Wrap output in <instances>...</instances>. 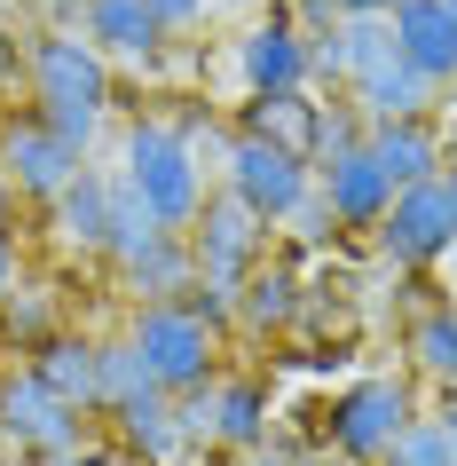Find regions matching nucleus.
Segmentation results:
<instances>
[{
	"instance_id": "nucleus-1",
	"label": "nucleus",
	"mask_w": 457,
	"mask_h": 466,
	"mask_svg": "<svg viewBox=\"0 0 457 466\" xmlns=\"http://www.w3.org/2000/svg\"><path fill=\"white\" fill-rule=\"evenodd\" d=\"M119 182L150 206L158 229H182V238H190V221L205 214V167H197L190 127H166V119L126 127V167H119Z\"/></svg>"
},
{
	"instance_id": "nucleus-2",
	"label": "nucleus",
	"mask_w": 457,
	"mask_h": 466,
	"mask_svg": "<svg viewBox=\"0 0 457 466\" xmlns=\"http://www.w3.org/2000/svg\"><path fill=\"white\" fill-rule=\"evenodd\" d=\"M126 340L143 348L150 380L166 395L214 388V324L197 317L190 300H150V309H134V332H126Z\"/></svg>"
},
{
	"instance_id": "nucleus-3",
	"label": "nucleus",
	"mask_w": 457,
	"mask_h": 466,
	"mask_svg": "<svg viewBox=\"0 0 457 466\" xmlns=\"http://www.w3.org/2000/svg\"><path fill=\"white\" fill-rule=\"evenodd\" d=\"M347 87H355V111L371 127L379 119H426V96H433L426 79L394 56V25L386 16L347 25Z\"/></svg>"
},
{
	"instance_id": "nucleus-4",
	"label": "nucleus",
	"mask_w": 457,
	"mask_h": 466,
	"mask_svg": "<svg viewBox=\"0 0 457 466\" xmlns=\"http://www.w3.org/2000/svg\"><path fill=\"white\" fill-rule=\"evenodd\" d=\"M25 79L48 119H103V103H111V64L79 32H40L25 48Z\"/></svg>"
},
{
	"instance_id": "nucleus-5",
	"label": "nucleus",
	"mask_w": 457,
	"mask_h": 466,
	"mask_svg": "<svg viewBox=\"0 0 457 466\" xmlns=\"http://www.w3.org/2000/svg\"><path fill=\"white\" fill-rule=\"evenodd\" d=\"M410 427H418V395H410V380H355V388L332 403V451L347 466H379Z\"/></svg>"
},
{
	"instance_id": "nucleus-6",
	"label": "nucleus",
	"mask_w": 457,
	"mask_h": 466,
	"mask_svg": "<svg viewBox=\"0 0 457 466\" xmlns=\"http://www.w3.org/2000/svg\"><path fill=\"white\" fill-rule=\"evenodd\" d=\"M190 253H197V285H205V293H244V277L268 261V221L221 190V198H205V214L190 221Z\"/></svg>"
},
{
	"instance_id": "nucleus-7",
	"label": "nucleus",
	"mask_w": 457,
	"mask_h": 466,
	"mask_svg": "<svg viewBox=\"0 0 457 466\" xmlns=\"http://www.w3.org/2000/svg\"><path fill=\"white\" fill-rule=\"evenodd\" d=\"M229 198L253 206V214L276 229V221H292V214L315 198V174H308V158H292V150H276V143L237 135V143H229Z\"/></svg>"
},
{
	"instance_id": "nucleus-8",
	"label": "nucleus",
	"mask_w": 457,
	"mask_h": 466,
	"mask_svg": "<svg viewBox=\"0 0 457 466\" xmlns=\"http://www.w3.org/2000/svg\"><path fill=\"white\" fill-rule=\"evenodd\" d=\"M457 246V198L450 182L433 174V182H410V190H394V206H386L379 221V253L386 261H442V253Z\"/></svg>"
},
{
	"instance_id": "nucleus-9",
	"label": "nucleus",
	"mask_w": 457,
	"mask_h": 466,
	"mask_svg": "<svg viewBox=\"0 0 457 466\" xmlns=\"http://www.w3.org/2000/svg\"><path fill=\"white\" fill-rule=\"evenodd\" d=\"M79 158L48 119H0V174L16 182V198H64L79 182Z\"/></svg>"
},
{
	"instance_id": "nucleus-10",
	"label": "nucleus",
	"mask_w": 457,
	"mask_h": 466,
	"mask_svg": "<svg viewBox=\"0 0 457 466\" xmlns=\"http://www.w3.org/2000/svg\"><path fill=\"white\" fill-rule=\"evenodd\" d=\"M0 435L40 459H64V451H79V411L25 371V380H0Z\"/></svg>"
},
{
	"instance_id": "nucleus-11",
	"label": "nucleus",
	"mask_w": 457,
	"mask_h": 466,
	"mask_svg": "<svg viewBox=\"0 0 457 466\" xmlns=\"http://www.w3.org/2000/svg\"><path fill=\"white\" fill-rule=\"evenodd\" d=\"M315 198H323L332 221H347V229H379L386 206H394V182H386V167L371 158V143H363V150H339V158L315 167Z\"/></svg>"
},
{
	"instance_id": "nucleus-12",
	"label": "nucleus",
	"mask_w": 457,
	"mask_h": 466,
	"mask_svg": "<svg viewBox=\"0 0 457 466\" xmlns=\"http://www.w3.org/2000/svg\"><path fill=\"white\" fill-rule=\"evenodd\" d=\"M386 25H394V56H402L426 87H450L457 79V8L450 0H402Z\"/></svg>"
},
{
	"instance_id": "nucleus-13",
	"label": "nucleus",
	"mask_w": 457,
	"mask_h": 466,
	"mask_svg": "<svg viewBox=\"0 0 457 466\" xmlns=\"http://www.w3.org/2000/svg\"><path fill=\"white\" fill-rule=\"evenodd\" d=\"M237 72H244L253 96H292V87H308V40H300V25H292L284 8L261 16V25L237 40Z\"/></svg>"
},
{
	"instance_id": "nucleus-14",
	"label": "nucleus",
	"mask_w": 457,
	"mask_h": 466,
	"mask_svg": "<svg viewBox=\"0 0 457 466\" xmlns=\"http://www.w3.org/2000/svg\"><path fill=\"white\" fill-rule=\"evenodd\" d=\"M79 25L103 64H158V48H166V25L150 16V0H87Z\"/></svg>"
},
{
	"instance_id": "nucleus-15",
	"label": "nucleus",
	"mask_w": 457,
	"mask_h": 466,
	"mask_svg": "<svg viewBox=\"0 0 457 466\" xmlns=\"http://www.w3.org/2000/svg\"><path fill=\"white\" fill-rule=\"evenodd\" d=\"M363 143H371V158L386 167V182H394V190H410V182H433V174L450 167V150H442V135H433L426 119H379Z\"/></svg>"
},
{
	"instance_id": "nucleus-16",
	"label": "nucleus",
	"mask_w": 457,
	"mask_h": 466,
	"mask_svg": "<svg viewBox=\"0 0 457 466\" xmlns=\"http://www.w3.org/2000/svg\"><path fill=\"white\" fill-rule=\"evenodd\" d=\"M32 380H40L48 395H64L72 411H87V403H103V348L72 340V332H48L40 356H32Z\"/></svg>"
},
{
	"instance_id": "nucleus-17",
	"label": "nucleus",
	"mask_w": 457,
	"mask_h": 466,
	"mask_svg": "<svg viewBox=\"0 0 457 466\" xmlns=\"http://www.w3.org/2000/svg\"><path fill=\"white\" fill-rule=\"evenodd\" d=\"M315 127H323V103H308V87H292V96H253L237 135L276 143V150H292V158H308V167H315Z\"/></svg>"
},
{
	"instance_id": "nucleus-18",
	"label": "nucleus",
	"mask_w": 457,
	"mask_h": 466,
	"mask_svg": "<svg viewBox=\"0 0 457 466\" xmlns=\"http://www.w3.org/2000/svg\"><path fill=\"white\" fill-rule=\"evenodd\" d=\"M126 285L143 293V309H150V300H190V293H197V253H190V238H182V229H158V238L126 261Z\"/></svg>"
},
{
	"instance_id": "nucleus-19",
	"label": "nucleus",
	"mask_w": 457,
	"mask_h": 466,
	"mask_svg": "<svg viewBox=\"0 0 457 466\" xmlns=\"http://www.w3.org/2000/svg\"><path fill=\"white\" fill-rule=\"evenodd\" d=\"M300 309H308V285H300L292 261H261V269L244 277V293H237V317L253 332H284V324H300Z\"/></svg>"
},
{
	"instance_id": "nucleus-20",
	"label": "nucleus",
	"mask_w": 457,
	"mask_h": 466,
	"mask_svg": "<svg viewBox=\"0 0 457 466\" xmlns=\"http://www.w3.org/2000/svg\"><path fill=\"white\" fill-rule=\"evenodd\" d=\"M111 206H119V182L95 167H79V182L55 198V229L72 246H111Z\"/></svg>"
},
{
	"instance_id": "nucleus-21",
	"label": "nucleus",
	"mask_w": 457,
	"mask_h": 466,
	"mask_svg": "<svg viewBox=\"0 0 457 466\" xmlns=\"http://www.w3.org/2000/svg\"><path fill=\"white\" fill-rule=\"evenodd\" d=\"M214 442L261 451L268 442V388L261 380H214Z\"/></svg>"
},
{
	"instance_id": "nucleus-22",
	"label": "nucleus",
	"mask_w": 457,
	"mask_h": 466,
	"mask_svg": "<svg viewBox=\"0 0 457 466\" xmlns=\"http://www.w3.org/2000/svg\"><path fill=\"white\" fill-rule=\"evenodd\" d=\"M119 442L134 451V459H174V451H182L174 395H166V388H150V395H134V403H119Z\"/></svg>"
},
{
	"instance_id": "nucleus-23",
	"label": "nucleus",
	"mask_w": 457,
	"mask_h": 466,
	"mask_svg": "<svg viewBox=\"0 0 457 466\" xmlns=\"http://www.w3.org/2000/svg\"><path fill=\"white\" fill-rule=\"evenodd\" d=\"M410 364L442 388H457V309H426L410 324Z\"/></svg>"
},
{
	"instance_id": "nucleus-24",
	"label": "nucleus",
	"mask_w": 457,
	"mask_h": 466,
	"mask_svg": "<svg viewBox=\"0 0 457 466\" xmlns=\"http://www.w3.org/2000/svg\"><path fill=\"white\" fill-rule=\"evenodd\" d=\"M158 380H150V364H143V348L134 340H103V403L119 411V403H134V395H150Z\"/></svg>"
},
{
	"instance_id": "nucleus-25",
	"label": "nucleus",
	"mask_w": 457,
	"mask_h": 466,
	"mask_svg": "<svg viewBox=\"0 0 457 466\" xmlns=\"http://www.w3.org/2000/svg\"><path fill=\"white\" fill-rule=\"evenodd\" d=\"M150 238H158L150 206H143V198H134V190L119 182V206H111V246H103V253H119V269H126V261H134V253H143Z\"/></svg>"
},
{
	"instance_id": "nucleus-26",
	"label": "nucleus",
	"mask_w": 457,
	"mask_h": 466,
	"mask_svg": "<svg viewBox=\"0 0 457 466\" xmlns=\"http://www.w3.org/2000/svg\"><path fill=\"white\" fill-rule=\"evenodd\" d=\"M379 466H457V442H450V427H442V419H418V427H410V435L394 442Z\"/></svg>"
},
{
	"instance_id": "nucleus-27",
	"label": "nucleus",
	"mask_w": 457,
	"mask_h": 466,
	"mask_svg": "<svg viewBox=\"0 0 457 466\" xmlns=\"http://www.w3.org/2000/svg\"><path fill=\"white\" fill-rule=\"evenodd\" d=\"M205 8H214V0H150V16H158L166 32H190V25H205Z\"/></svg>"
},
{
	"instance_id": "nucleus-28",
	"label": "nucleus",
	"mask_w": 457,
	"mask_h": 466,
	"mask_svg": "<svg viewBox=\"0 0 457 466\" xmlns=\"http://www.w3.org/2000/svg\"><path fill=\"white\" fill-rule=\"evenodd\" d=\"M339 16H347V25H363V16H394V8H402V0H332Z\"/></svg>"
},
{
	"instance_id": "nucleus-29",
	"label": "nucleus",
	"mask_w": 457,
	"mask_h": 466,
	"mask_svg": "<svg viewBox=\"0 0 457 466\" xmlns=\"http://www.w3.org/2000/svg\"><path fill=\"white\" fill-rule=\"evenodd\" d=\"M16 72H25V48H16V32H0V87H16Z\"/></svg>"
},
{
	"instance_id": "nucleus-30",
	"label": "nucleus",
	"mask_w": 457,
	"mask_h": 466,
	"mask_svg": "<svg viewBox=\"0 0 457 466\" xmlns=\"http://www.w3.org/2000/svg\"><path fill=\"white\" fill-rule=\"evenodd\" d=\"M8 221H16V182L0 174V238H8Z\"/></svg>"
},
{
	"instance_id": "nucleus-31",
	"label": "nucleus",
	"mask_w": 457,
	"mask_h": 466,
	"mask_svg": "<svg viewBox=\"0 0 457 466\" xmlns=\"http://www.w3.org/2000/svg\"><path fill=\"white\" fill-rule=\"evenodd\" d=\"M48 466H119V459H103V451H64V459H48Z\"/></svg>"
},
{
	"instance_id": "nucleus-32",
	"label": "nucleus",
	"mask_w": 457,
	"mask_h": 466,
	"mask_svg": "<svg viewBox=\"0 0 457 466\" xmlns=\"http://www.w3.org/2000/svg\"><path fill=\"white\" fill-rule=\"evenodd\" d=\"M8 285H16V246L0 238V300H8Z\"/></svg>"
},
{
	"instance_id": "nucleus-33",
	"label": "nucleus",
	"mask_w": 457,
	"mask_h": 466,
	"mask_svg": "<svg viewBox=\"0 0 457 466\" xmlns=\"http://www.w3.org/2000/svg\"><path fill=\"white\" fill-rule=\"evenodd\" d=\"M261 466H300V459H292V442H261Z\"/></svg>"
},
{
	"instance_id": "nucleus-34",
	"label": "nucleus",
	"mask_w": 457,
	"mask_h": 466,
	"mask_svg": "<svg viewBox=\"0 0 457 466\" xmlns=\"http://www.w3.org/2000/svg\"><path fill=\"white\" fill-rule=\"evenodd\" d=\"M442 427H450V442H457V388H450V403H442Z\"/></svg>"
},
{
	"instance_id": "nucleus-35",
	"label": "nucleus",
	"mask_w": 457,
	"mask_h": 466,
	"mask_svg": "<svg viewBox=\"0 0 457 466\" xmlns=\"http://www.w3.org/2000/svg\"><path fill=\"white\" fill-rule=\"evenodd\" d=\"M40 8H55V16H64V8H87V0H40Z\"/></svg>"
},
{
	"instance_id": "nucleus-36",
	"label": "nucleus",
	"mask_w": 457,
	"mask_h": 466,
	"mask_svg": "<svg viewBox=\"0 0 457 466\" xmlns=\"http://www.w3.org/2000/svg\"><path fill=\"white\" fill-rule=\"evenodd\" d=\"M442 182H450V198H457V158H450V167H442Z\"/></svg>"
},
{
	"instance_id": "nucleus-37",
	"label": "nucleus",
	"mask_w": 457,
	"mask_h": 466,
	"mask_svg": "<svg viewBox=\"0 0 457 466\" xmlns=\"http://www.w3.org/2000/svg\"><path fill=\"white\" fill-rule=\"evenodd\" d=\"M450 103H457V79H450Z\"/></svg>"
},
{
	"instance_id": "nucleus-38",
	"label": "nucleus",
	"mask_w": 457,
	"mask_h": 466,
	"mask_svg": "<svg viewBox=\"0 0 457 466\" xmlns=\"http://www.w3.org/2000/svg\"><path fill=\"white\" fill-rule=\"evenodd\" d=\"M450 8H457V0H450Z\"/></svg>"
},
{
	"instance_id": "nucleus-39",
	"label": "nucleus",
	"mask_w": 457,
	"mask_h": 466,
	"mask_svg": "<svg viewBox=\"0 0 457 466\" xmlns=\"http://www.w3.org/2000/svg\"><path fill=\"white\" fill-rule=\"evenodd\" d=\"M450 253H457V246H450Z\"/></svg>"
}]
</instances>
